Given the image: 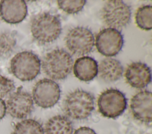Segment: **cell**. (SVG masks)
<instances>
[{"instance_id": "cell-12", "label": "cell", "mask_w": 152, "mask_h": 134, "mask_svg": "<svg viewBox=\"0 0 152 134\" xmlns=\"http://www.w3.org/2000/svg\"><path fill=\"white\" fill-rule=\"evenodd\" d=\"M125 76L127 83L136 89L144 88L151 80L150 67L141 62L131 63L126 69Z\"/></svg>"}, {"instance_id": "cell-18", "label": "cell", "mask_w": 152, "mask_h": 134, "mask_svg": "<svg viewBox=\"0 0 152 134\" xmlns=\"http://www.w3.org/2000/svg\"><path fill=\"white\" fill-rule=\"evenodd\" d=\"M152 6L144 5L140 7L135 16L137 26L142 30L148 31L152 28Z\"/></svg>"}, {"instance_id": "cell-5", "label": "cell", "mask_w": 152, "mask_h": 134, "mask_svg": "<svg viewBox=\"0 0 152 134\" xmlns=\"http://www.w3.org/2000/svg\"><path fill=\"white\" fill-rule=\"evenodd\" d=\"M131 16L130 7L120 0L107 1L101 10V17L104 23L112 28L125 27Z\"/></svg>"}, {"instance_id": "cell-4", "label": "cell", "mask_w": 152, "mask_h": 134, "mask_svg": "<svg viewBox=\"0 0 152 134\" xmlns=\"http://www.w3.org/2000/svg\"><path fill=\"white\" fill-rule=\"evenodd\" d=\"M10 70L13 75L21 81H30L40 73V61L31 51H22L15 54L10 61Z\"/></svg>"}, {"instance_id": "cell-14", "label": "cell", "mask_w": 152, "mask_h": 134, "mask_svg": "<svg viewBox=\"0 0 152 134\" xmlns=\"http://www.w3.org/2000/svg\"><path fill=\"white\" fill-rule=\"evenodd\" d=\"M73 70L75 76L80 80L88 81L96 76L98 73V65L94 58L84 56L76 60Z\"/></svg>"}, {"instance_id": "cell-21", "label": "cell", "mask_w": 152, "mask_h": 134, "mask_svg": "<svg viewBox=\"0 0 152 134\" xmlns=\"http://www.w3.org/2000/svg\"><path fill=\"white\" fill-rule=\"evenodd\" d=\"M15 89L14 81L0 74V98L10 94Z\"/></svg>"}, {"instance_id": "cell-1", "label": "cell", "mask_w": 152, "mask_h": 134, "mask_svg": "<svg viewBox=\"0 0 152 134\" xmlns=\"http://www.w3.org/2000/svg\"><path fill=\"white\" fill-rule=\"evenodd\" d=\"M61 31V24L58 17L48 12L37 15L31 22L32 35L37 42L42 44L56 40Z\"/></svg>"}, {"instance_id": "cell-3", "label": "cell", "mask_w": 152, "mask_h": 134, "mask_svg": "<svg viewBox=\"0 0 152 134\" xmlns=\"http://www.w3.org/2000/svg\"><path fill=\"white\" fill-rule=\"evenodd\" d=\"M94 97L89 92L75 90L68 94L64 103L65 113L75 120L88 117L94 110Z\"/></svg>"}, {"instance_id": "cell-10", "label": "cell", "mask_w": 152, "mask_h": 134, "mask_svg": "<svg viewBox=\"0 0 152 134\" xmlns=\"http://www.w3.org/2000/svg\"><path fill=\"white\" fill-rule=\"evenodd\" d=\"M6 107L12 117L23 119L28 116L33 109V98L28 93L18 90L10 96Z\"/></svg>"}, {"instance_id": "cell-7", "label": "cell", "mask_w": 152, "mask_h": 134, "mask_svg": "<svg viewBox=\"0 0 152 134\" xmlns=\"http://www.w3.org/2000/svg\"><path fill=\"white\" fill-rule=\"evenodd\" d=\"M65 41L68 49L77 56L88 54L93 49L94 44L92 32L83 27H77L69 30Z\"/></svg>"}, {"instance_id": "cell-9", "label": "cell", "mask_w": 152, "mask_h": 134, "mask_svg": "<svg viewBox=\"0 0 152 134\" xmlns=\"http://www.w3.org/2000/svg\"><path fill=\"white\" fill-rule=\"evenodd\" d=\"M123 44V36L118 30L112 28H104L96 35V48L104 56L116 55L121 50Z\"/></svg>"}, {"instance_id": "cell-8", "label": "cell", "mask_w": 152, "mask_h": 134, "mask_svg": "<svg viewBox=\"0 0 152 134\" xmlns=\"http://www.w3.org/2000/svg\"><path fill=\"white\" fill-rule=\"evenodd\" d=\"M32 93V98L37 106L49 108L58 102L61 90L59 85L53 80L43 79L36 83Z\"/></svg>"}, {"instance_id": "cell-22", "label": "cell", "mask_w": 152, "mask_h": 134, "mask_svg": "<svg viewBox=\"0 0 152 134\" xmlns=\"http://www.w3.org/2000/svg\"><path fill=\"white\" fill-rule=\"evenodd\" d=\"M73 134H96V133L88 127H81L77 129Z\"/></svg>"}, {"instance_id": "cell-19", "label": "cell", "mask_w": 152, "mask_h": 134, "mask_svg": "<svg viewBox=\"0 0 152 134\" xmlns=\"http://www.w3.org/2000/svg\"><path fill=\"white\" fill-rule=\"evenodd\" d=\"M16 44V38L12 32L0 33V57H7L12 52Z\"/></svg>"}, {"instance_id": "cell-20", "label": "cell", "mask_w": 152, "mask_h": 134, "mask_svg": "<svg viewBox=\"0 0 152 134\" xmlns=\"http://www.w3.org/2000/svg\"><path fill=\"white\" fill-rule=\"evenodd\" d=\"M59 8L68 14H75L80 11L85 5L86 1L84 0L57 1Z\"/></svg>"}, {"instance_id": "cell-6", "label": "cell", "mask_w": 152, "mask_h": 134, "mask_svg": "<svg viewBox=\"0 0 152 134\" xmlns=\"http://www.w3.org/2000/svg\"><path fill=\"white\" fill-rule=\"evenodd\" d=\"M126 104L124 94L112 88L103 91L97 100L99 112L108 118L114 119L122 115L126 108Z\"/></svg>"}, {"instance_id": "cell-23", "label": "cell", "mask_w": 152, "mask_h": 134, "mask_svg": "<svg viewBox=\"0 0 152 134\" xmlns=\"http://www.w3.org/2000/svg\"><path fill=\"white\" fill-rule=\"evenodd\" d=\"M7 112L6 104L2 99L0 98V120L5 116Z\"/></svg>"}, {"instance_id": "cell-16", "label": "cell", "mask_w": 152, "mask_h": 134, "mask_svg": "<svg viewBox=\"0 0 152 134\" xmlns=\"http://www.w3.org/2000/svg\"><path fill=\"white\" fill-rule=\"evenodd\" d=\"M71 121L65 116L56 115L50 118L45 124V134H72Z\"/></svg>"}, {"instance_id": "cell-15", "label": "cell", "mask_w": 152, "mask_h": 134, "mask_svg": "<svg viewBox=\"0 0 152 134\" xmlns=\"http://www.w3.org/2000/svg\"><path fill=\"white\" fill-rule=\"evenodd\" d=\"M123 67L117 60L112 58L103 59L98 67L99 76L107 82L119 80L123 74Z\"/></svg>"}, {"instance_id": "cell-17", "label": "cell", "mask_w": 152, "mask_h": 134, "mask_svg": "<svg viewBox=\"0 0 152 134\" xmlns=\"http://www.w3.org/2000/svg\"><path fill=\"white\" fill-rule=\"evenodd\" d=\"M12 134H45L41 124L36 120L28 119L18 122Z\"/></svg>"}, {"instance_id": "cell-13", "label": "cell", "mask_w": 152, "mask_h": 134, "mask_svg": "<svg viewBox=\"0 0 152 134\" xmlns=\"http://www.w3.org/2000/svg\"><path fill=\"white\" fill-rule=\"evenodd\" d=\"M27 14L26 3L23 0H2L0 2V15L10 24L21 22Z\"/></svg>"}, {"instance_id": "cell-2", "label": "cell", "mask_w": 152, "mask_h": 134, "mask_svg": "<svg viewBox=\"0 0 152 134\" xmlns=\"http://www.w3.org/2000/svg\"><path fill=\"white\" fill-rule=\"evenodd\" d=\"M72 65L73 59L70 54L64 49L57 48L45 55L42 62V68L49 77L59 80L68 76Z\"/></svg>"}, {"instance_id": "cell-11", "label": "cell", "mask_w": 152, "mask_h": 134, "mask_svg": "<svg viewBox=\"0 0 152 134\" xmlns=\"http://www.w3.org/2000/svg\"><path fill=\"white\" fill-rule=\"evenodd\" d=\"M152 94L147 90L141 91L131 100L130 108L134 117L138 120L148 123L151 122Z\"/></svg>"}]
</instances>
